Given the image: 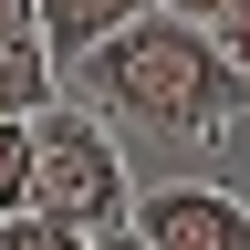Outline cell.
<instances>
[{"instance_id": "cell-1", "label": "cell", "mask_w": 250, "mask_h": 250, "mask_svg": "<svg viewBox=\"0 0 250 250\" xmlns=\"http://www.w3.org/2000/svg\"><path fill=\"white\" fill-rule=\"evenodd\" d=\"M62 83L104 125H146V136H167V146H229V125L250 115V83H240V62L219 52V31L177 21V11H146L136 31H115L104 52H83Z\"/></svg>"}, {"instance_id": "cell-2", "label": "cell", "mask_w": 250, "mask_h": 250, "mask_svg": "<svg viewBox=\"0 0 250 250\" xmlns=\"http://www.w3.org/2000/svg\"><path fill=\"white\" fill-rule=\"evenodd\" d=\"M31 136H42V188H31L42 219H73L83 240L136 229V177H125V146H115V125L94 104L62 94L52 115H31Z\"/></svg>"}, {"instance_id": "cell-3", "label": "cell", "mask_w": 250, "mask_h": 250, "mask_svg": "<svg viewBox=\"0 0 250 250\" xmlns=\"http://www.w3.org/2000/svg\"><path fill=\"white\" fill-rule=\"evenodd\" d=\"M136 240L146 250H250V198L208 177H167L136 188Z\"/></svg>"}, {"instance_id": "cell-4", "label": "cell", "mask_w": 250, "mask_h": 250, "mask_svg": "<svg viewBox=\"0 0 250 250\" xmlns=\"http://www.w3.org/2000/svg\"><path fill=\"white\" fill-rule=\"evenodd\" d=\"M146 11H156V0H42V42H52L62 73H73L83 52H104L115 31H136Z\"/></svg>"}, {"instance_id": "cell-5", "label": "cell", "mask_w": 250, "mask_h": 250, "mask_svg": "<svg viewBox=\"0 0 250 250\" xmlns=\"http://www.w3.org/2000/svg\"><path fill=\"white\" fill-rule=\"evenodd\" d=\"M31 188H42V136L31 125H0V219H21Z\"/></svg>"}, {"instance_id": "cell-6", "label": "cell", "mask_w": 250, "mask_h": 250, "mask_svg": "<svg viewBox=\"0 0 250 250\" xmlns=\"http://www.w3.org/2000/svg\"><path fill=\"white\" fill-rule=\"evenodd\" d=\"M0 250H94L73 219H42V208H21V219H0Z\"/></svg>"}, {"instance_id": "cell-7", "label": "cell", "mask_w": 250, "mask_h": 250, "mask_svg": "<svg viewBox=\"0 0 250 250\" xmlns=\"http://www.w3.org/2000/svg\"><path fill=\"white\" fill-rule=\"evenodd\" d=\"M0 42H42V0H0Z\"/></svg>"}, {"instance_id": "cell-8", "label": "cell", "mask_w": 250, "mask_h": 250, "mask_svg": "<svg viewBox=\"0 0 250 250\" xmlns=\"http://www.w3.org/2000/svg\"><path fill=\"white\" fill-rule=\"evenodd\" d=\"M219 52H229V62H240V83H250V0H240L229 21H219Z\"/></svg>"}, {"instance_id": "cell-9", "label": "cell", "mask_w": 250, "mask_h": 250, "mask_svg": "<svg viewBox=\"0 0 250 250\" xmlns=\"http://www.w3.org/2000/svg\"><path fill=\"white\" fill-rule=\"evenodd\" d=\"M156 11H177V21H198V31H219V21L240 11V0H156Z\"/></svg>"}, {"instance_id": "cell-10", "label": "cell", "mask_w": 250, "mask_h": 250, "mask_svg": "<svg viewBox=\"0 0 250 250\" xmlns=\"http://www.w3.org/2000/svg\"><path fill=\"white\" fill-rule=\"evenodd\" d=\"M94 250H146V240H136V229H115V240H94Z\"/></svg>"}]
</instances>
